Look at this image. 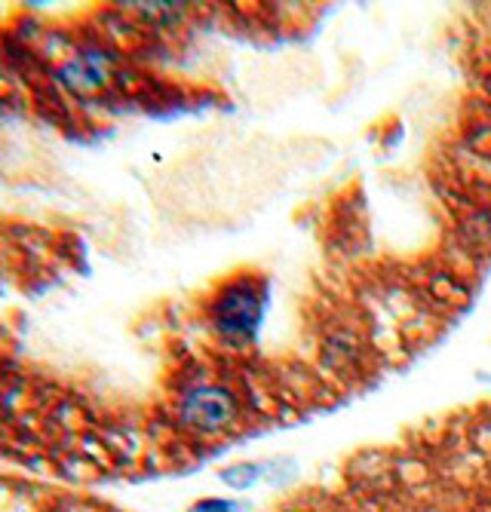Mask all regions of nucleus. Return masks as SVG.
<instances>
[{"label":"nucleus","instance_id":"nucleus-5","mask_svg":"<svg viewBox=\"0 0 491 512\" xmlns=\"http://www.w3.org/2000/svg\"><path fill=\"white\" fill-rule=\"evenodd\" d=\"M10 405H7V393H4V384H0V430H4V424L10 421Z\"/></svg>","mask_w":491,"mask_h":512},{"label":"nucleus","instance_id":"nucleus-2","mask_svg":"<svg viewBox=\"0 0 491 512\" xmlns=\"http://www.w3.org/2000/svg\"><path fill=\"white\" fill-rule=\"evenodd\" d=\"M234 417H237V399L225 387L203 384L188 390L182 402H178V421H182L185 430L200 436L228 430L234 424Z\"/></svg>","mask_w":491,"mask_h":512},{"label":"nucleus","instance_id":"nucleus-3","mask_svg":"<svg viewBox=\"0 0 491 512\" xmlns=\"http://www.w3.org/2000/svg\"><path fill=\"white\" fill-rule=\"evenodd\" d=\"M258 295L252 286L246 283H237L231 289L221 292V298L212 304V322L221 335L228 338H240V335H249L258 322Z\"/></svg>","mask_w":491,"mask_h":512},{"label":"nucleus","instance_id":"nucleus-1","mask_svg":"<svg viewBox=\"0 0 491 512\" xmlns=\"http://www.w3.org/2000/svg\"><path fill=\"white\" fill-rule=\"evenodd\" d=\"M114 83V53L99 40H77L74 50L47 68V86L65 99H96Z\"/></svg>","mask_w":491,"mask_h":512},{"label":"nucleus","instance_id":"nucleus-4","mask_svg":"<svg viewBox=\"0 0 491 512\" xmlns=\"http://www.w3.org/2000/svg\"><path fill=\"white\" fill-rule=\"evenodd\" d=\"M191 512H243L237 500H225V497H206L200 503L191 506Z\"/></svg>","mask_w":491,"mask_h":512}]
</instances>
